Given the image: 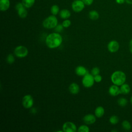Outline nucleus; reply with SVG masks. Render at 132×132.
<instances>
[{"mask_svg":"<svg viewBox=\"0 0 132 132\" xmlns=\"http://www.w3.org/2000/svg\"><path fill=\"white\" fill-rule=\"evenodd\" d=\"M128 101L127 99L125 97H120L118 100V104L121 107H124L127 104Z\"/></svg>","mask_w":132,"mask_h":132,"instance_id":"nucleus-22","label":"nucleus"},{"mask_svg":"<svg viewBox=\"0 0 132 132\" xmlns=\"http://www.w3.org/2000/svg\"><path fill=\"white\" fill-rule=\"evenodd\" d=\"M125 2L129 4H132V0H125Z\"/></svg>","mask_w":132,"mask_h":132,"instance_id":"nucleus-34","label":"nucleus"},{"mask_svg":"<svg viewBox=\"0 0 132 132\" xmlns=\"http://www.w3.org/2000/svg\"><path fill=\"white\" fill-rule=\"evenodd\" d=\"M26 7L23 5L22 3H19L15 6V9L18 11L19 16L22 19L25 18L28 14Z\"/></svg>","mask_w":132,"mask_h":132,"instance_id":"nucleus-7","label":"nucleus"},{"mask_svg":"<svg viewBox=\"0 0 132 132\" xmlns=\"http://www.w3.org/2000/svg\"><path fill=\"white\" fill-rule=\"evenodd\" d=\"M63 131L64 132H76L77 127L76 125L72 122H66L62 125Z\"/></svg>","mask_w":132,"mask_h":132,"instance_id":"nucleus-9","label":"nucleus"},{"mask_svg":"<svg viewBox=\"0 0 132 132\" xmlns=\"http://www.w3.org/2000/svg\"><path fill=\"white\" fill-rule=\"evenodd\" d=\"M85 5L82 0H75L72 4V9L76 12H79L84 9Z\"/></svg>","mask_w":132,"mask_h":132,"instance_id":"nucleus-8","label":"nucleus"},{"mask_svg":"<svg viewBox=\"0 0 132 132\" xmlns=\"http://www.w3.org/2000/svg\"><path fill=\"white\" fill-rule=\"evenodd\" d=\"M74 1H75V0H74Z\"/></svg>","mask_w":132,"mask_h":132,"instance_id":"nucleus-38","label":"nucleus"},{"mask_svg":"<svg viewBox=\"0 0 132 132\" xmlns=\"http://www.w3.org/2000/svg\"><path fill=\"white\" fill-rule=\"evenodd\" d=\"M6 61L9 64H12L14 63L15 61V58L14 56L12 54H9L6 58Z\"/></svg>","mask_w":132,"mask_h":132,"instance_id":"nucleus-26","label":"nucleus"},{"mask_svg":"<svg viewBox=\"0 0 132 132\" xmlns=\"http://www.w3.org/2000/svg\"><path fill=\"white\" fill-rule=\"evenodd\" d=\"M120 91H121V93L124 94H127L129 93L130 91V88L129 86L127 84H122L120 88Z\"/></svg>","mask_w":132,"mask_h":132,"instance_id":"nucleus-18","label":"nucleus"},{"mask_svg":"<svg viewBox=\"0 0 132 132\" xmlns=\"http://www.w3.org/2000/svg\"><path fill=\"white\" fill-rule=\"evenodd\" d=\"M94 81L93 75L88 73L84 76L82 79V84L85 87L90 88L94 85Z\"/></svg>","mask_w":132,"mask_h":132,"instance_id":"nucleus-5","label":"nucleus"},{"mask_svg":"<svg viewBox=\"0 0 132 132\" xmlns=\"http://www.w3.org/2000/svg\"><path fill=\"white\" fill-rule=\"evenodd\" d=\"M95 116L93 114H87L83 118V121L86 124H92L96 121Z\"/></svg>","mask_w":132,"mask_h":132,"instance_id":"nucleus-11","label":"nucleus"},{"mask_svg":"<svg viewBox=\"0 0 132 132\" xmlns=\"http://www.w3.org/2000/svg\"><path fill=\"white\" fill-rule=\"evenodd\" d=\"M109 93L113 96H116L121 93V91L120 88L118 86L116 85H113L111 86L109 88Z\"/></svg>","mask_w":132,"mask_h":132,"instance_id":"nucleus-12","label":"nucleus"},{"mask_svg":"<svg viewBox=\"0 0 132 132\" xmlns=\"http://www.w3.org/2000/svg\"><path fill=\"white\" fill-rule=\"evenodd\" d=\"M108 50L111 53H115L119 50V44L116 40L110 41L107 45Z\"/></svg>","mask_w":132,"mask_h":132,"instance_id":"nucleus-10","label":"nucleus"},{"mask_svg":"<svg viewBox=\"0 0 132 132\" xmlns=\"http://www.w3.org/2000/svg\"><path fill=\"white\" fill-rule=\"evenodd\" d=\"M79 86L75 82H72L69 87V90L73 94H76L79 92Z\"/></svg>","mask_w":132,"mask_h":132,"instance_id":"nucleus-14","label":"nucleus"},{"mask_svg":"<svg viewBox=\"0 0 132 132\" xmlns=\"http://www.w3.org/2000/svg\"><path fill=\"white\" fill-rule=\"evenodd\" d=\"M100 72V69L97 67H94L91 70V74L93 76L99 74Z\"/></svg>","mask_w":132,"mask_h":132,"instance_id":"nucleus-28","label":"nucleus"},{"mask_svg":"<svg viewBox=\"0 0 132 132\" xmlns=\"http://www.w3.org/2000/svg\"><path fill=\"white\" fill-rule=\"evenodd\" d=\"M75 73L77 75L79 76H84L89 73L88 70L82 65H79L76 68Z\"/></svg>","mask_w":132,"mask_h":132,"instance_id":"nucleus-13","label":"nucleus"},{"mask_svg":"<svg viewBox=\"0 0 132 132\" xmlns=\"http://www.w3.org/2000/svg\"><path fill=\"white\" fill-rule=\"evenodd\" d=\"M22 105L25 108L29 109L31 108L34 105V99L32 96L29 94L24 96L22 98Z\"/></svg>","mask_w":132,"mask_h":132,"instance_id":"nucleus-6","label":"nucleus"},{"mask_svg":"<svg viewBox=\"0 0 132 132\" xmlns=\"http://www.w3.org/2000/svg\"><path fill=\"white\" fill-rule=\"evenodd\" d=\"M122 125L123 128L126 130H129L131 128V125H130V123L127 120L123 121L122 122Z\"/></svg>","mask_w":132,"mask_h":132,"instance_id":"nucleus-23","label":"nucleus"},{"mask_svg":"<svg viewBox=\"0 0 132 132\" xmlns=\"http://www.w3.org/2000/svg\"><path fill=\"white\" fill-rule=\"evenodd\" d=\"M116 1L118 4H123L125 2V0H116Z\"/></svg>","mask_w":132,"mask_h":132,"instance_id":"nucleus-32","label":"nucleus"},{"mask_svg":"<svg viewBox=\"0 0 132 132\" xmlns=\"http://www.w3.org/2000/svg\"><path fill=\"white\" fill-rule=\"evenodd\" d=\"M59 15H60V16L61 19L65 20V19H68L70 17L71 12L69 10L66 9H64L61 10L60 11Z\"/></svg>","mask_w":132,"mask_h":132,"instance_id":"nucleus-17","label":"nucleus"},{"mask_svg":"<svg viewBox=\"0 0 132 132\" xmlns=\"http://www.w3.org/2000/svg\"><path fill=\"white\" fill-rule=\"evenodd\" d=\"M71 22L70 20H68V19L64 20L62 23V25L64 28L69 27L71 25Z\"/></svg>","mask_w":132,"mask_h":132,"instance_id":"nucleus-27","label":"nucleus"},{"mask_svg":"<svg viewBox=\"0 0 132 132\" xmlns=\"http://www.w3.org/2000/svg\"><path fill=\"white\" fill-rule=\"evenodd\" d=\"M82 1L85 5H88V6L91 5L93 3V0H82Z\"/></svg>","mask_w":132,"mask_h":132,"instance_id":"nucleus-31","label":"nucleus"},{"mask_svg":"<svg viewBox=\"0 0 132 132\" xmlns=\"http://www.w3.org/2000/svg\"><path fill=\"white\" fill-rule=\"evenodd\" d=\"M130 52H131V53H132V48H130Z\"/></svg>","mask_w":132,"mask_h":132,"instance_id":"nucleus-37","label":"nucleus"},{"mask_svg":"<svg viewBox=\"0 0 132 132\" xmlns=\"http://www.w3.org/2000/svg\"><path fill=\"white\" fill-rule=\"evenodd\" d=\"M9 0H0V10L2 11L7 10L10 7Z\"/></svg>","mask_w":132,"mask_h":132,"instance_id":"nucleus-15","label":"nucleus"},{"mask_svg":"<svg viewBox=\"0 0 132 132\" xmlns=\"http://www.w3.org/2000/svg\"><path fill=\"white\" fill-rule=\"evenodd\" d=\"M44 28L47 29H52L55 28L58 24V20L54 15H50L44 20L42 23Z\"/></svg>","mask_w":132,"mask_h":132,"instance_id":"nucleus-3","label":"nucleus"},{"mask_svg":"<svg viewBox=\"0 0 132 132\" xmlns=\"http://www.w3.org/2000/svg\"><path fill=\"white\" fill-rule=\"evenodd\" d=\"M14 54L17 57L22 58L27 56L28 51L25 46L19 45L14 48Z\"/></svg>","mask_w":132,"mask_h":132,"instance_id":"nucleus-4","label":"nucleus"},{"mask_svg":"<svg viewBox=\"0 0 132 132\" xmlns=\"http://www.w3.org/2000/svg\"><path fill=\"white\" fill-rule=\"evenodd\" d=\"M63 26L62 24H57V25L55 27V30L57 32H60L63 30Z\"/></svg>","mask_w":132,"mask_h":132,"instance_id":"nucleus-29","label":"nucleus"},{"mask_svg":"<svg viewBox=\"0 0 132 132\" xmlns=\"http://www.w3.org/2000/svg\"><path fill=\"white\" fill-rule=\"evenodd\" d=\"M119 118L115 115H113L112 116H111L109 118V122L111 124L113 125H115L116 124H117L119 122Z\"/></svg>","mask_w":132,"mask_h":132,"instance_id":"nucleus-24","label":"nucleus"},{"mask_svg":"<svg viewBox=\"0 0 132 132\" xmlns=\"http://www.w3.org/2000/svg\"><path fill=\"white\" fill-rule=\"evenodd\" d=\"M94 80H95V82H100L102 80V77L100 75L97 74L96 75L94 76Z\"/></svg>","mask_w":132,"mask_h":132,"instance_id":"nucleus-30","label":"nucleus"},{"mask_svg":"<svg viewBox=\"0 0 132 132\" xmlns=\"http://www.w3.org/2000/svg\"><path fill=\"white\" fill-rule=\"evenodd\" d=\"M31 111V112L32 113H35L36 112V108H32L31 109V111Z\"/></svg>","mask_w":132,"mask_h":132,"instance_id":"nucleus-33","label":"nucleus"},{"mask_svg":"<svg viewBox=\"0 0 132 132\" xmlns=\"http://www.w3.org/2000/svg\"><path fill=\"white\" fill-rule=\"evenodd\" d=\"M129 45H130V48H132V39L130 40L129 42Z\"/></svg>","mask_w":132,"mask_h":132,"instance_id":"nucleus-35","label":"nucleus"},{"mask_svg":"<svg viewBox=\"0 0 132 132\" xmlns=\"http://www.w3.org/2000/svg\"><path fill=\"white\" fill-rule=\"evenodd\" d=\"M77 131L78 132H89V128L86 125H82L79 127Z\"/></svg>","mask_w":132,"mask_h":132,"instance_id":"nucleus-25","label":"nucleus"},{"mask_svg":"<svg viewBox=\"0 0 132 132\" xmlns=\"http://www.w3.org/2000/svg\"><path fill=\"white\" fill-rule=\"evenodd\" d=\"M111 80L114 85L121 86L126 81V75L121 71H116L111 74Z\"/></svg>","mask_w":132,"mask_h":132,"instance_id":"nucleus-2","label":"nucleus"},{"mask_svg":"<svg viewBox=\"0 0 132 132\" xmlns=\"http://www.w3.org/2000/svg\"><path fill=\"white\" fill-rule=\"evenodd\" d=\"M62 42V38L59 32H53L47 36L45 43L50 48H55L59 47Z\"/></svg>","mask_w":132,"mask_h":132,"instance_id":"nucleus-1","label":"nucleus"},{"mask_svg":"<svg viewBox=\"0 0 132 132\" xmlns=\"http://www.w3.org/2000/svg\"><path fill=\"white\" fill-rule=\"evenodd\" d=\"M105 113V110L104 108L102 106H98L97 107L95 110H94V113L95 116L97 118H101L103 116Z\"/></svg>","mask_w":132,"mask_h":132,"instance_id":"nucleus-16","label":"nucleus"},{"mask_svg":"<svg viewBox=\"0 0 132 132\" xmlns=\"http://www.w3.org/2000/svg\"><path fill=\"white\" fill-rule=\"evenodd\" d=\"M59 11V8L57 5H53L51 8V12L53 15H57Z\"/></svg>","mask_w":132,"mask_h":132,"instance_id":"nucleus-21","label":"nucleus"},{"mask_svg":"<svg viewBox=\"0 0 132 132\" xmlns=\"http://www.w3.org/2000/svg\"><path fill=\"white\" fill-rule=\"evenodd\" d=\"M35 2V0H22V4L26 8L31 7L34 5Z\"/></svg>","mask_w":132,"mask_h":132,"instance_id":"nucleus-20","label":"nucleus"},{"mask_svg":"<svg viewBox=\"0 0 132 132\" xmlns=\"http://www.w3.org/2000/svg\"><path fill=\"white\" fill-rule=\"evenodd\" d=\"M89 18L92 20H97L99 18V13L95 10H91L89 12Z\"/></svg>","mask_w":132,"mask_h":132,"instance_id":"nucleus-19","label":"nucleus"},{"mask_svg":"<svg viewBox=\"0 0 132 132\" xmlns=\"http://www.w3.org/2000/svg\"><path fill=\"white\" fill-rule=\"evenodd\" d=\"M130 103H131V105H132V96H131V98H130Z\"/></svg>","mask_w":132,"mask_h":132,"instance_id":"nucleus-36","label":"nucleus"}]
</instances>
